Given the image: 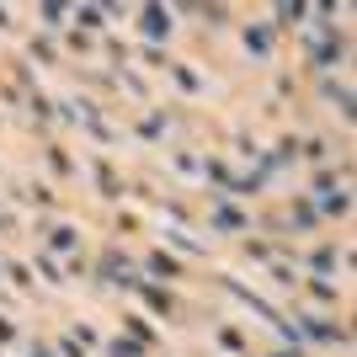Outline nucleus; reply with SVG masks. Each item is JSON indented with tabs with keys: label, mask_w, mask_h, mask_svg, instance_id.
<instances>
[{
	"label": "nucleus",
	"mask_w": 357,
	"mask_h": 357,
	"mask_svg": "<svg viewBox=\"0 0 357 357\" xmlns=\"http://www.w3.org/2000/svg\"><path fill=\"white\" fill-rule=\"evenodd\" d=\"M48 240H54V251H70V245H75V229H54Z\"/></svg>",
	"instance_id": "obj_1"
},
{
	"label": "nucleus",
	"mask_w": 357,
	"mask_h": 357,
	"mask_svg": "<svg viewBox=\"0 0 357 357\" xmlns=\"http://www.w3.org/2000/svg\"><path fill=\"white\" fill-rule=\"evenodd\" d=\"M32 357H48V352H43V347H38V352H32Z\"/></svg>",
	"instance_id": "obj_2"
}]
</instances>
